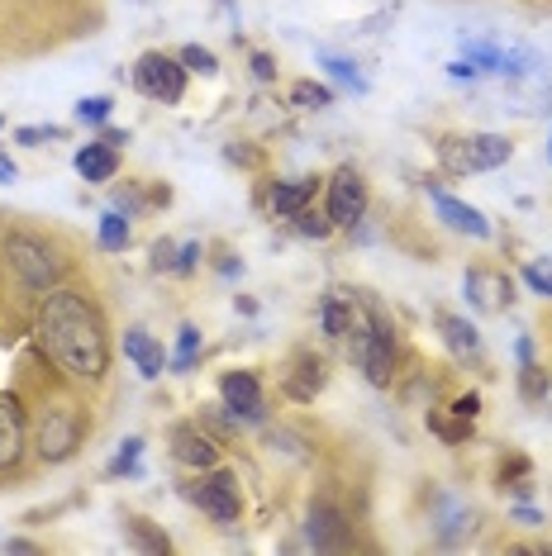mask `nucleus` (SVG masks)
<instances>
[{
  "label": "nucleus",
  "instance_id": "obj_18",
  "mask_svg": "<svg viewBox=\"0 0 552 556\" xmlns=\"http://www.w3.org/2000/svg\"><path fill=\"white\" fill-rule=\"evenodd\" d=\"M77 172H81V181H91V186H105V181H115V172H120V153L110 143H81L77 148Z\"/></svg>",
  "mask_w": 552,
  "mask_h": 556
},
{
  "label": "nucleus",
  "instance_id": "obj_36",
  "mask_svg": "<svg viewBox=\"0 0 552 556\" xmlns=\"http://www.w3.org/2000/svg\"><path fill=\"white\" fill-rule=\"evenodd\" d=\"M200 257H205V252H200V243H186V248H177V276H191L196 267H200Z\"/></svg>",
  "mask_w": 552,
  "mask_h": 556
},
{
  "label": "nucleus",
  "instance_id": "obj_6",
  "mask_svg": "<svg viewBox=\"0 0 552 556\" xmlns=\"http://www.w3.org/2000/svg\"><path fill=\"white\" fill-rule=\"evenodd\" d=\"M134 86L143 91L148 100H158V105H181L186 96V67L181 58H167V53H143L134 62Z\"/></svg>",
  "mask_w": 552,
  "mask_h": 556
},
{
  "label": "nucleus",
  "instance_id": "obj_38",
  "mask_svg": "<svg viewBox=\"0 0 552 556\" xmlns=\"http://www.w3.org/2000/svg\"><path fill=\"white\" fill-rule=\"evenodd\" d=\"M253 77L258 81H272L276 77V58L272 53H253Z\"/></svg>",
  "mask_w": 552,
  "mask_h": 556
},
{
  "label": "nucleus",
  "instance_id": "obj_26",
  "mask_svg": "<svg viewBox=\"0 0 552 556\" xmlns=\"http://www.w3.org/2000/svg\"><path fill=\"white\" fill-rule=\"evenodd\" d=\"M319 62L329 67V77L334 81H343V86H353V91H367V77L357 72V62L353 58H338V53H319Z\"/></svg>",
  "mask_w": 552,
  "mask_h": 556
},
{
  "label": "nucleus",
  "instance_id": "obj_10",
  "mask_svg": "<svg viewBox=\"0 0 552 556\" xmlns=\"http://www.w3.org/2000/svg\"><path fill=\"white\" fill-rule=\"evenodd\" d=\"M219 404L238 424H267V400L253 371H224L219 376Z\"/></svg>",
  "mask_w": 552,
  "mask_h": 556
},
{
  "label": "nucleus",
  "instance_id": "obj_12",
  "mask_svg": "<svg viewBox=\"0 0 552 556\" xmlns=\"http://www.w3.org/2000/svg\"><path fill=\"white\" fill-rule=\"evenodd\" d=\"M172 457L181 466H196V471H210V466H219V438L210 428H200V419L177 424L172 428Z\"/></svg>",
  "mask_w": 552,
  "mask_h": 556
},
{
  "label": "nucleus",
  "instance_id": "obj_25",
  "mask_svg": "<svg viewBox=\"0 0 552 556\" xmlns=\"http://www.w3.org/2000/svg\"><path fill=\"white\" fill-rule=\"evenodd\" d=\"M110 115H115V100H110V96H81L77 100V119L91 124V129H105Z\"/></svg>",
  "mask_w": 552,
  "mask_h": 556
},
{
  "label": "nucleus",
  "instance_id": "obj_20",
  "mask_svg": "<svg viewBox=\"0 0 552 556\" xmlns=\"http://www.w3.org/2000/svg\"><path fill=\"white\" fill-rule=\"evenodd\" d=\"M129 214H120V210H105L100 214V248L105 252H124L129 248Z\"/></svg>",
  "mask_w": 552,
  "mask_h": 556
},
{
  "label": "nucleus",
  "instance_id": "obj_43",
  "mask_svg": "<svg viewBox=\"0 0 552 556\" xmlns=\"http://www.w3.org/2000/svg\"><path fill=\"white\" fill-rule=\"evenodd\" d=\"M0 129H5V119H0Z\"/></svg>",
  "mask_w": 552,
  "mask_h": 556
},
{
  "label": "nucleus",
  "instance_id": "obj_13",
  "mask_svg": "<svg viewBox=\"0 0 552 556\" xmlns=\"http://www.w3.org/2000/svg\"><path fill=\"white\" fill-rule=\"evenodd\" d=\"M434 214L448 224V229H457V233H467V238H491V224H486V214L467 205V200H453V195H443L434 186Z\"/></svg>",
  "mask_w": 552,
  "mask_h": 556
},
{
  "label": "nucleus",
  "instance_id": "obj_5",
  "mask_svg": "<svg viewBox=\"0 0 552 556\" xmlns=\"http://www.w3.org/2000/svg\"><path fill=\"white\" fill-rule=\"evenodd\" d=\"M514 157V143L505 134H467V138H443L438 143V162L448 172L467 176V172H495Z\"/></svg>",
  "mask_w": 552,
  "mask_h": 556
},
{
  "label": "nucleus",
  "instance_id": "obj_33",
  "mask_svg": "<svg viewBox=\"0 0 552 556\" xmlns=\"http://www.w3.org/2000/svg\"><path fill=\"white\" fill-rule=\"evenodd\" d=\"M524 281H529V290H538L543 300H552V271L548 267H538V262L534 267H524Z\"/></svg>",
  "mask_w": 552,
  "mask_h": 556
},
{
  "label": "nucleus",
  "instance_id": "obj_16",
  "mask_svg": "<svg viewBox=\"0 0 552 556\" xmlns=\"http://www.w3.org/2000/svg\"><path fill=\"white\" fill-rule=\"evenodd\" d=\"M319 191V176H291V181H276L272 186V214L276 219H296L305 205H315Z\"/></svg>",
  "mask_w": 552,
  "mask_h": 556
},
{
  "label": "nucleus",
  "instance_id": "obj_27",
  "mask_svg": "<svg viewBox=\"0 0 552 556\" xmlns=\"http://www.w3.org/2000/svg\"><path fill=\"white\" fill-rule=\"evenodd\" d=\"M291 105L296 110H324V105H334V91L329 86H319V81H296L291 86Z\"/></svg>",
  "mask_w": 552,
  "mask_h": 556
},
{
  "label": "nucleus",
  "instance_id": "obj_14",
  "mask_svg": "<svg viewBox=\"0 0 552 556\" xmlns=\"http://www.w3.org/2000/svg\"><path fill=\"white\" fill-rule=\"evenodd\" d=\"M124 357L138 366L143 381H158V376L167 371V352H162V343L148 333V328H129V333H124Z\"/></svg>",
  "mask_w": 552,
  "mask_h": 556
},
{
  "label": "nucleus",
  "instance_id": "obj_31",
  "mask_svg": "<svg viewBox=\"0 0 552 556\" xmlns=\"http://www.w3.org/2000/svg\"><path fill=\"white\" fill-rule=\"evenodd\" d=\"M429 428H434V433L438 438H443V442H467L472 438V419H462V414H457V419H443V414H429Z\"/></svg>",
  "mask_w": 552,
  "mask_h": 556
},
{
  "label": "nucleus",
  "instance_id": "obj_19",
  "mask_svg": "<svg viewBox=\"0 0 552 556\" xmlns=\"http://www.w3.org/2000/svg\"><path fill=\"white\" fill-rule=\"evenodd\" d=\"M438 328H443L448 348H453L457 357H481V333H476V324L457 319V314H438Z\"/></svg>",
  "mask_w": 552,
  "mask_h": 556
},
{
  "label": "nucleus",
  "instance_id": "obj_29",
  "mask_svg": "<svg viewBox=\"0 0 552 556\" xmlns=\"http://www.w3.org/2000/svg\"><path fill=\"white\" fill-rule=\"evenodd\" d=\"M200 424H205V428H210V433H215L219 442L238 433V419H234L229 409H224V404H205V409H200Z\"/></svg>",
  "mask_w": 552,
  "mask_h": 556
},
{
  "label": "nucleus",
  "instance_id": "obj_17",
  "mask_svg": "<svg viewBox=\"0 0 552 556\" xmlns=\"http://www.w3.org/2000/svg\"><path fill=\"white\" fill-rule=\"evenodd\" d=\"M357 324V300L348 295V290H329V295L319 300V333L324 338H348Z\"/></svg>",
  "mask_w": 552,
  "mask_h": 556
},
{
  "label": "nucleus",
  "instance_id": "obj_23",
  "mask_svg": "<svg viewBox=\"0 0 552 556\" xmlns=\"http://www.w3.org/2000/svg\"><path fill=\"white\" fill-rule=\"evenodd\" d=\"M467 295H472V305H481V309L495 305V300H486V271H467ZM495 295H500V305H510V300H514L510 276H500V281H495Z\"/></svg>",
  "mask_w": 552,
  "mask_h": 556
},
{
  "label": "nucleus",
  "instance_id": "obj_4",
  "mask_svg": "<svg viewBox=\"0 0 552 556\" xmlns=\"http://www.w3.org/2000/svg\"><path fill=\"white\" fill-rule=\"evenodd\" d=\"M81 438H86V414L77 404H39L34 414V428H29V442L34 452L48 462V466H62L81 452Z\"/></svg>",
  "mask_w": 552,
  "mask_h": 556
},
{
  "label": "nucleus",
  "instance_id": "obj_22",
  "mask_svg": "<svg viewBox=\"0 0 552 556\" xmlns=\"http://www.w3.org/2000/svg\"><path fill=\"white\" fill-rule=\"evenodd\" d=\"M124 533H129L143 552H172V538H167V533H158V528L148 523V518H138V514L124 518Z\"/></svg>",
  "mask_w": 552,
  "mask_h": 556
},
{
  "label": "nucleus",
  "instance_id": "obj_32",
  "mask_svg": "<svg viewBox=\"0 0 552 556\" xmlns=\"http://www.w3.org/2000/svg\"><path fill=\"white\" fill-rule=\"evenodd\" d=\"M138 457H143V438H129L110 462V476H138Z\"/></svg>",
  "mask_w": 552,
  "mask_h": 556
},
{
  "label": "nucleus",
  "instance_id": "obj_40",
  "mask_svg": "<svg viewBox=\"0 0 552 556\" xmlns=\"http://www.w3.org/2000/svg\"><path fill=\"white\" fill-rule=\"evenodd\" d=\"M100 143H110V148H115V153H120V148L129 143V134H120V129H100Z\"/></svg>",
  "mask_w": 552,
  "mask_h": 556
},
{
  "label": "nucleus",
  "instance_id": "obj_1",
  "mask_svg": "<svg viewBox=\"0 0 552 556\" xmlns=\"http://www.w3.org/2000/svg\"><path fill=\"white\" fill-rule=\"evenodd\" d=\"M39 343L72 381H105L110 371V333L96 300L77 286H53L39 305Z\"/></svg>",
  "mask_w": 552,
  "mask_h": 556
},
{
  "label": "nucleus",
  "instance_id": "obj_11",
  "mask_svg": "<svg viewBox=\"0 0 552 556\" xmlns=\"http://www.w3.org/2000/svg\"><path fill=\"white\" fill-rule=\"evenodd\" d=\"M29 424H24V409L15 395H0V476L20 471L24 452H29Z\"/></svg>",
  "mask_w": 552,
  "mask_h": 556
},
{
  "label": "nucleus",
  "instance_id": "obj_37",
  "mask_svg": "<svg viewBox=\"0 0 552 556\" xmlns=\"http://www.w3.org/2000/svg\"><path fill=\"white\" fill-rule=\"evenodd\" d=\"M453 414H462V419H476V414H481V395H476V390L457 395V400H453Z\"/></svg>",
  "mask_w": 552,
  "mask_h": 556
},
{
  "label": "nucleus",
  "instance_id": "obj_44",
  "mask_svg": "<svg viewBox=\"0 0 552 556\" xmlns=\"http://www.w3.org/2000/svg\"><path fill=\"white\" fill-rule=\"evenodd\" d=\"M224 5H229V0H224Z\"/></svg>",
  "mask_w": 552,
  "mask_h": 556
},
{
  "label": "nucleus",
  "instance_id": "obj_8",
  "mask_svg": "<svg viewBox=\"0 0 552 556\" xmlns=\"http://www.w3.org/2000/svg\"><path fill=\"white\" fill-rule=\"evenodd\" d=\"M186 500L200 504V514H210L215 523H238V514H243V495H238V476L234 471H215L210 466V476H200L191 490H186Z\"/></svg>",
  "mask_w": 552,
  "mask_h": 556
},
{
  "label": "nucleus",
  "instance_id": "obj_2",
  "mask_svg": "<svg viewBox=\"0 0 552 556\" xmlns=\"http://www.w3.org/2000/svg\"><path fill=\"white\" fill-rule=\"evenodd\" d=\"M367 314L353 324V333H348V352H353V366L362 371V381L386 390L396 381V324L381 314V305H362Z\"/></svg>",
  "mask_w": 552,
  "mask_h": 556
},
{
  "label": "nucleus",
  "instance_id": "obj_42",
  "mask_svg": "<svg viewBox=\"0 0 552 556\" xmlns=\"http://www.w3.org/2000/svg\"><path fill=\"white\" fill-rule=\"evenodd\" d=\"M548 157H552V143H548Z\"/></svg>",
  "mask_w": 552,
  "mask_h": 556
},
{
  "label": "nucleus",
  "instance_id": "obj_9",
  "mask_svg": "<svg viewBox=\"0 0 552 556\" xmlns=\"http://www.w3.org/2000/svg\"><path fill=\"white\" fill-rule=\"evenodd\" d=\"M305 538L315 552H343V547H353V523H348V514L329 495H319L305 509Z\"/></svg>",
  "mask_w": 552,
  "mask_h": 556
},
{
  "label": "nucleus",
  "instance_id": "obj_41",
  "mask_svg": "<svg viewBox=\"0 0 552 556\" xmlns=\"http://www.w3.org/2000/svg\"><path fill=\"white\" fill-rule=\"evenodd\" d=\"M15 176H20V172H15V162L0 157V181H15Z\"/></svg>",
  "mask_w": 552,
  "mask_h": 556
},
{
  "label": "nucleus",
  "instance_id": "obj_3",
  "mask_svg": "<svg viewBox=\"0 0 552 556\" xmlns=\"http://www.w3.org/2000/svg\"><path fill=\"white\" fill-rule=\"evenodd\" d=\"M0 257H5L10 276H15L24 290H34V295H48V290L62 281V271H67V262L58 257V248L34 229H15V233L0 238Z\"/></svg>",
  "mask_w": 552,
  "mask_h": 556
},
{
  "label": "nucleus",
  "instance_id": "obj_28",
  "mask_svg": "<svg viewBox=\"0 0 552 556\" xmlns=\"http://www.w3.org/2000/svg\"><path fill=\"white\" fill-rule=\"evenodd\" d=\"M177 58H181L186 72H200V77H215V72H219V58L210 53V48H200V43H186Z\"/></svg>",
  "mask_w": 552,
  "mask_h": 556
},
{
  "label": "nucleus",
  "instance_id": "obj_39",
  "mask_svg": "<svg viewBox=\"0 0 552 556\" xmlns=\"http://www.w3.org/2000/svg\"><path fill=\"white\" fill-rule=\"evenodd\" d=\"M5 552L29 556V552H43V547H39V542H29V538H5Z\"/></svg>",
  "mask_w": 552,
  "mask_h": 556
},
{
  "label": "nucleus",
  "instance_id": "obj_24",
  "mask_svg": "<svg viewBox=\"0 0 552 556\" xmlns=\"http://www.w3.org/2000/svg\"><path fill=\"white\" fill-rule=\"evenodd\" d=\"M291 224H296V233H300V238H315V243H324V238L334 233V219H329L324 210H315V205H305Z\"/></svg>",
  "mask_w": 552,
  "mask_h": 556
},
{
  "label": "nucleus",
  "instance_id": "obj_35",
  "mask_svg": "<svg viewBox=\"0 0 552 556\" xmlns=\"http://www.w3.org/2000/svg\"><path fill=\"white\" fill-rule=\"evenodd\" d=\"M172 267H177V243L162 238V243H153V271H172Z\"/></svg>",
  "mask_w": 552,
  "mask_h": 556
},
{
  "label": "nucleus",
  "instance_id": "obj_15",
  "mask_svg": "<svg viewBox=\"0 0 552 556\" xmlns=\"http://www.w3.org/2000/svg\"><path fill=\"white\" fill-rule=\"evenodd\" d=\"M324 381H329V366H324V357H315V352H296V362H291V376H286V395L291 400H315Z\"/></svg>",
  "mask_w": 552,
  "mask_h": 556
},
{
  "label": "nucleus",
  "instance_id": "obj_21",
  "mask_svg": "<svg viewBox=\"0 0 552 556\" xmlns=\"http://www.w3.org/2000/svg\"><path fill=\"white\" fill-rule=\"evenodd\" d=\"M548 390H552L548 371H543V366H538L534 357H524V362H519V395L529 400V404H543V400H548Z\"/></svg>",
  "mask_w": 552,
  "mask_h": 556
},
{
  "label": "nucleus",
  "instance_id": "obj_30",
  "mask_svg": "<svg viewBox=\"0 0 552 556\" xmlns=\"http://www.w3.org/2000/svg\"><path fill=\"white\" fill-rule=\"evenodd\" d=\"M196 357H200V328L186 324L181 338H177V357H172V371H191Z\"/></svg>",
  "mask_w": 552,
  "mask_h": 556
},
{
  "label": "nucleus",
  "instance_id": "obj_7",
  "mask_svg": "<svg viewBox=\"0 0 552 556\" xmlns=\"http://www.w3.org/2000/svg\"><path fill=\"white\" fill-rule=\"evenodd\" d=\"M367 181H362L357 167H338L329 176V200H324V214L334 219V229H357L362 219H367Z\"/></svg>",
  "mask_w": 552,
  "mask_h": 556
},
{
  "label": "nucleus",
  "instance_id": "obj_34",
  "mask_svg": "<svg viewBox=\"0 0 552 556\" xmlns=\"http://www.w3.org/2000/svg\"><path fill=\"white\" fill-rule=\"evenodd\" d=\"M15 138L24 148H39V143H48V138H62V129H58V124H48V129H43V124H34V129H20Z\"/></svg>",
  "mask_w": 552,
  "mask_h": 556
}]
</instances>
